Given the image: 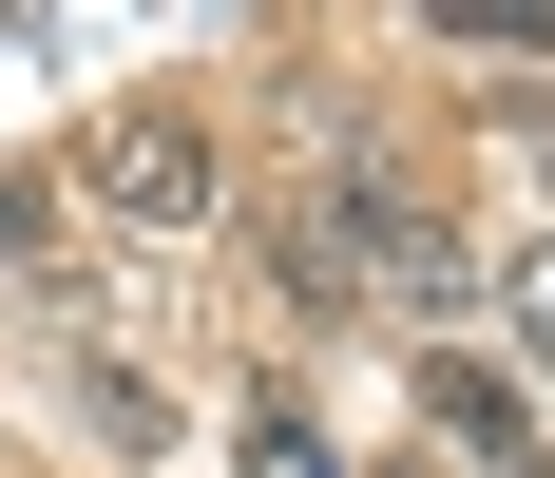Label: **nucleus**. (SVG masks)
Returning a JSON list of instances; mask_svg holds the SVG:
<instances>
[{"instance_id":"obj_8","label":"nucleus","mask_w":555,"mask_h":478,"mask_svg":"<svg viewBox=\"0 0 555 478\" xmlns=\"http://www.w3.org/2000/svg\"><path fill=\"white\" fill-rule=\"evenodd\" d=\"M77 422H96L115 460H154V422H172V402H154V383H134V364H96V345H77Z\"/></svg>"},{"instance_id":"obj_11","label":"nucleus","mask_w":555,"mask_h":478,"mask_svg":"<svg viewBox=\"0 0 555 478\" xmlns=\"http://www.w3.org/2000/svg\"><path fill=\"white\" fill-rule=\"evenodd\" d=\"M384 478H441V460H384Z\"/></svg>"},{"instance_id":"obj_6","label":"nucleus","mask_w":555,"mask_h":478,"mask_svg":"<svg viewBox=\"0 0 555 478\" xmlns=\"http://www.w3.org/2000/svg\"><path fill=\"white\" fill-rule=\"evenodd\" d=\"M479 307L517 325V383H537V402H555V230H537V249L499 268V287H479Z\"/></svg>"},{"instance_id":"obj_1","label":"nucleus","mask_w":555,"mask_h":478,"mask_svg":"<svg viewBox=\"0 0 555 478\" xmlns=\"http://www.w3.org/2000/svg\"><path fill=\"white\" fill-rule=\"evenodd\" d=\"M307 192H326V211H345V249H364V325H384V345H441V325L479 307V249H460V230L422 211L384 154H326Z\"/></svg>"},{"instance_id":"obj_3","label":"nucleus","mask_w":555,"mask_h":478,"mask_svg":"<svg viewBox=\"0 0 555 478\" xmlns=\"http://www.w3.org/2000/svg\"><path fill=\"white\" fill-rule=\"evenodd\" d=\"M422 422H441L479 478H555V402L499 383V364H460V345H422Z\"/></svg>"},{"instance_id":"obj_2","label":"nucleus","mask_w":555,"mask_h":478,"mask_svg":"<svg viewBox=\"0 0 555 478\" xmlns=\"http://www.w3.org/2000/svg\"><path fill=\"white\" fill-rule=\"evenodd\" d=\"M77 192H96L115 230H154V249H192V230H230V154H211V115H115L96 154H77Z\"/></svg>"},{"instance_id":"obj_4","label":"nucleus","mask_w":555,"mask_h":478,"mask_svg":"<svg viewBox=\"0 0 555 478\" xmlns=\"http://www.w3.org/2000/svg\"><path fill=\"white\" fill-rule=\"evenodd\" d=\"M269 287H287L307 325H364V249H345L326 192H287V211H269Z\"/></svg>"},{"instance_id":"obj_9","label":"nucleus","mask_w":555,"mask_h":478,"mask_svg":"<svg viewBox=\"0 0 555 478\" xmlns=\"http://www.w3.org/2000/svg\"><path fill=\"white\" fill-rule=\"evenodd\" d=\"M479 154H499L517 192H537V211H555V96H499V115H479Z\"/></svg>"},{"instance_id":"obj_5","label":"nucleus","mask_w":555,"mask_h":478,"mask_svg":"<svg viewBox=\"0 0 555 478\" xmlns=\"http://www.w3.org/2000/svg\"><path fill=\"white\" fill-rule=\"evenodd\" d=\"M230 478H345V440L287 402V383H249V440H230Z\"/></svg>"},{"instance_id":"obj_10","label":"nucleus","mask_w":555,"mask_h":478,"mask_svg":"<svg viewBox=\"0 0 555 478\" xmlns=\"http://www.w3.org/2000/svg\"><path fill=\"white\" fill-rule=\"evenodd\" d=\"M57 249V192H20V172H0V268H39Z\"/></svg>"},{"instance_id":"obj_7","label":"nucleus","mask_w":555,"mask_h":478,"mask_svg":"<svg viewBox=\"0 0 555 478\" xmlns=\"http://www.w3.org/2000/svg\"><path fill=\"white\" fill-rule=\"evenodd\" d=\"M422 39H460V57H555V0H422Z\"/></svg>"}]
</instances>
